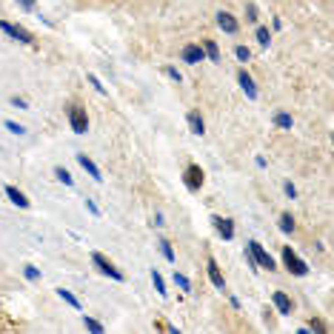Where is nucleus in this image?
Wrapping results in <instances>:
<instances>
[{
	"label": "nucleus",
	"mask_w": 334,
	"mask_h": 334,
	"mask_svg": "<svg viewBox=\"0 0 334 334\" xmlns=\"http://www.w3.org/2000/svg\"><path fill=\"white\" fill-rule=\"evenodd\" d=\"M274 305H277L280 314H291V300H289L286 291H274Z\"/></svg>",
	"instance_id": "obj_12"
},
{
	"label": "nucleus",
	"mask_w": 334,
	"mask_h": 334,
	"mask_svg": "<svg viewBox=\"0 0 334 334\" xmlns=\"http://www.w3.org/2000/svg\"><path fill=\"white\" fill-rule=\"evenodd\" d=\"M211 223H214V229H217V234H220L223 240H232V237H234V226H232V220L217 217V214H214V217H211Z\"/></svg>",
	"instance_id": "obj_7"
},
{
	"label": "nucleus",
	"mask_w": 334,
	"mask_h": 334,
	"mask_svg": "<svg viewBox=\"0 0 334 334\" xmlns=\"http://www.w3.org/2000/svg\"><path fill=\"white\" fill-rule=\"evenodd\" d=\"M6 129L12 131V134H23V131H26L20 123H15V120H6Z\"/></svg>",
	"instance_id": "obj_26"
},
{
	"label": "nucleus",
	"mask_w": 334,
	"mask_h": 334,
	"mask_svg": "<svg viewBox=\"0 0 334 334\" xmlns=\"http://www.w3.org/2000/svg\"><path fill=\"white\" fill-rule=\"evenodd\" d=\"M203 58H206L203 46H186V49H183V60H186V63H200Z\"/></svg>",
	"instance_id": "obj_10"
},
{
	"label": "nucleus",
	"mask_w": 334,
	"mask_h": 334,
	"mask_svg": "<svg viewBox=\"0 0 334 334\" xmlns=\"http://www.w3.org/2000/svg\"><path fill=\"white\" fill-rule=\"evenodd\" d=\"M23 274L29 277V280H37V277H40V271H37L35 266H23Z\"/></svg>",
	"instance_id": "obj_28"
},
{
	"label": "nucleus",
	"mask_w": 334,
	"mask_h": 334,
	"mask_svg": "<svg viewBox=\"0 0 334 334\" xmlns=\"http://www.w3.org/2000/svg\"><path fill=\"white\" fill-rule=\"evenodd\" d=\"M23 3V9H35V0H20Z\"/></svg>",
	"instance_id": "obj_34"
},
{
	"label": "nucleus",
	"mask_w": 334,
	"mask_h": 334,
	"mask_svg": "<svg viewBox=\"0 0 334 334\" xmlns=\"http://www.w3.org/2000/svg\"><path fill=\"white\" fill-rule=\"evenodd\" d=\"M257 40H260V43H263V46H269V40H271V35H269V29H263V26H260V29H257Z\"/></svg>",
	"instance_id": "obj_25"
},
{
	"label": "nucleus",
	"mask_w": 334,
	"mask_h": 334,
	"mask_svg": "<svg viewBox=\"0 0 334 334\" xmlns=\"http://www.w3.org/2000/svg\"><path fill=\"white\" fill-rule=\"evenodd\" d=\"M77 163H80V166H83V169H86V172H89V175H92V177H95V180H97V183H100V180H103V175H100V169H97V166H95V163H92V160H89V157H86V154H77Z\"/></svg>",
	"instance_id": "obj_13"
},
{
	"label": "nucleus",
	"mask_w": 334,
	"mask_h": 334,
	"mask_svg": "<svg viewBox=\"0 0 334 334\" xmlns=\"http://www.w3.org/2000/svg\"><path fill=\"white\" fill-rule=\"evenodd\" d=\"M175 283H177V286H180V289H183V291H189V289H191V283H189V277H186V274H177V271H175Z\"/></svg>",
	"instance_id": "obj_24"
},
{
	"label": "nucleus",
	"mask_w": 334,
	"mask_h": 334,
	"mask_svg": "<svg viewBox=\"0 0 334 334\" xmlns=\"http://www.w3.org/2000/svg\"><path fill=\"white\" fill-rule=\"evenodd\" d=\"M248 255H252V260H255L260 269H269V271L274 269V257H271L269 252L257 243V240H248Z\"/></svg>",
	"instance_id": "obj_1"
},
{
	"label": "nucleus",
	"mask_w": 334,
	"mask_h": 334,
	"mask_svg": "<svg viewBox=\"0 0 334 334\" xmlns=\"http://www.w3.org/2000/svg\"><path fill=\"white\" fill-rule=\"evenodd\" d=\"M152 283H154V291H157L160 297H166L169 291H166V283H163V277H160L157 269H152Z\"/></svg>",
	"instance_id": "obj_16"
},
{
	"label": "nucleus",
	"mask_w": 334,
	"mask_h": 334,
	"mask_svg": "<svg viewBox=\"0 0 334 334\" xmlns=\"http://www.w3.org/2000/svg\"><path fill=\"white\" fill-rule=\"evenodd\" d=\"M280 232H283V234L294 232V220H291V214H283V217H280Z\"/></svg>",
	"instance_id": "obj_20"
},
{
	"label": "nucleus",
	"mask_w": 334,
	"mask_h": 334,
	"mask_svg": "<svg viewBox=\"0 0 334 334\" xmlns=\"http://www.w3.org/2000/svg\"><path fill=\"white\" fill-rule=\"evenodd\" d=\"M206 269H209V277H211V283L217 286V289H223L226 286V280H223V274H220V269H217V263L209 257V263H206Z\"/></svg>",
	"instance_id": "obj_14"
},
{
	"label": "nucleus",
	"mask_w": 334,
	"mask_h": 334,
	"mask_svg": "<svg viewBox=\"0 0 334 334\" xmlns=\"http://www.w3.org/2000/svg\"><path fill=\"white\" fill-rule=\"evenodd\" d=\"M237 80H240V86H243V92H246V95L255 100V97H257V86H255V80H252V74H248L246 69H240Z\"/></svg>",
	"instance_id": "obj_8"
},
{
	"label": "nucleus",
	"mask_w": 334,
	"mask_h": 334,
	"mask_svg": "<svg viewBox=\"0 0 334 334\" xmlns=\"http://www.w3.org/2000/svg\"><path fill=\"white\" fill-rule=\"evenodd\" d=\"M58 294H60V297H63V300H66V303H69V305H72V309H80V300L74 297V294H72V291H69V289H58Z\"/></svg>",
	"instance_id": "obj_17"
},
{
	"label": "nucleus",
	"mask_w": 334,
	"mask_h": 334,
	"mask_svg": "<svg viewBox=\"0 0 334 334\" xmlns=\"http://www.w3.org/2000/svg\"><path fill=\"white\" fill-rule=\"evenodd\" d=\"M189 126H191V131H194V134H203V131H206L203 117L197 115V112H189Z\"/></svg>",
	"instance_id": "obj_15"
},
{
	"label": "nucleus",
	"mask_w": 334,
	"mask_h": 334,
	"mask_svg": "<svg viewBox=\"0 0 334 334\" xmlns=\"http://www.w3.org/2000/svg\"><path fill=\"white\" fill-rule=\"evenodd\" d=\"M0 29L6 32L9 37H15V40H20V43H32V35H29L26 29H20V26H12V23L0 20Z\"/></svg>",
	"instance_id": "obj_5"
},
{
	"label": "nucleus",
	"mask_w": 334,
	"mask_h": 334,
	"mask_svg": "<svg viewBox=\"0 0 334 334\" xmlns=\"http://www.w3.org/2000/svg\"><path fill=\"white\" fill-rule=\"evenodd\" d=\"M6 197H9L15 206H20V209H29V200H26V194H23V191H17L15 186H6Z\"/></svg>",
	"instance_id": "obj_11"
},
{
	"label": "nucleus",
	"mask_w": 334,
	"mask_h": 334,
	"mask_svg": "<svg viewBox=\"0 0 334 334\" xmlns=\"http://www.w3.org/2000/svg\"><path fill=\"white\" fill-rule=\"evenodd\" d=\"M286 194H289L291 200H294V197H297V189H294V186H291V183H286Z\"/></svg>",
	"instance_id": "obj_32"
},
{
	"label": "nucleus",
	"mask_w": 334,
	"mask_h": 334,
	"mask_svg": "<svg viewBox=\"0 0 334 334\" xmlns=\"http://www.w3.org/2000/svg\"><path fill=\"white\" fill-rule=\"evenodd\" d=\"M12 106H17V109H26V100H23V97H12Z\"/></svg>",
	"instance_id": "obj_31"
},
{
	"label": "nucleus",
	"mask_w": 334,
	"mask_h": 334,
	"mask_svg": "<svg viewBox=\"0 0 334 334\" xmlns=\"http://www.w3.org/2000/svg\"><path fill=\"white\" fill-rule=\"evenodd\" d=\"M274 123L280 126V129H291V115H286V112H280V115H274Z\"/></svg>",
	"instance_id": "obj_21"
},
{
	"label": "nucleus",
	"mask_w": 334,
	"mask_h": 334,
	"mask_svg": "<svg viewBox=\"0 0 334 334\" xmlns=\"http://www.w3.org/2000/svg\"><path fill=\"white\" fill-rule=\"evenodd\" d=\"M83 326H86L89 331H97V334L103 331V326H100V323H97V320H92V317H83Z\"/></svg>",
	"instance_id": "obj_23"
},
{
	"label": "nucleus",
	"mask_w": 334,
	"mask_h": 334,
	"mask_svg": "<svg viewBox=\"0 0 334 334\" xmlns=\"http://www.w3.org/2000/svg\"><path fill=\"white\" fill-rule=\"evenodd\" d=\"M217 26L226 32V35H234V32H237V20H234L229 12H220L217 15Z\"/></svg>",
	"instance_id": "obj_9"
},
{
	"label": "nucleus",
	"mask_w": 334,
	"mask_h": 334,
	"mask_svg": "<svg viewBox=\"0 0 334 334\" xmlns=\"http://www.w3.org/2000/svg\"><path fill=\"white\" fill-rule=\"evenodd\" d=\"M86 209H89V211H92V214H100V209H97V206H95V203H92V200H86Z\"/></svg>",
	"instance_id": "obj_33"
},
{
	"label": "nucleus",
	"mask_w": 334,
	"mask_h": 334,
	"mask_svg": "<svg viewBox=\"0 0 334 334\" xmlns=\"http://www.w3.org/2000/svg\"><path fill=\"white\" fill-rule=\"evenodd\" d=\"M92 263H95V266L103 271V274H109L112 280H123V271H120V269H115V266H112V263L106 260L103 255H97V252H95V255H92Z\"/></svg>",
	"instance_id": "obj_4"
},
{
	"label": "nucleus",
	"mask_w": 334,
	"mask_h": 334,
	"mask_svg": "<svg viewBox=\"0 0 334 334\" xmlns=\"http://www.w3.org/2000/svg\"><path fill=\"white\" fill-rule=\"evenodd\" d=\"M160 252H163V257H166L169 263H175V248H172L169 240H160Z\"/></svg>",
	"instance_id": "obj_18"
},
{
	"label": "nucleus",
	"mask_w": 334,
	"mask_h": 334,
	"mask_svg": "<svg viewBox=\"0 0 334 334\" xmlns=\"http://www.w3.org/2000/svg\"><path fill=\"white\" fill-rule=\"evenodd\" d=\"M203 51L209 54L211 60H220V51H217V43H214V40H206V43H203Z\"/></svg>",
	"instance_id": "obj_19"
},
{
	"label": "nucleus",
	"mask_w": 334,
	"mask_h": 334,
	"mask_svg": "<svg viewBox=\"0 0 334 334\" xmlns=\"http://www.w3.org/2000/svg\"><path fill=\"white\" fill-rule=\"evenodd\" d=\"M186 186H189L191 191L200 189V186H203V169L200 166H189L186 169Z\"/></svg>",
	"instance_id": "obj_6"
},
{
	"label": "nucleus",
	"mask_w": 334,
	"mask_h": 334,
	"mask_svg": "<svg viewBox=\"0 0 334 334\" xmlns=\"http://www.w3.org/2000/svg\"><path fill=\"white\" fill-rule=\"evenodd\" d=\"M234 54H237V58H240V60H243V63H246V60H248V58H252V51H248V49H246V46H237V49H234Z\"/></svg>",
	"instance_id": "obj_27"
},
{
	"label": "nucleus",
	"mask_w": 334,
	"mask_h": 334,
	"mask_svg": "<svg viewBox=\"0 0 334 334\" xmlns=\"http://www.w3.org/2000/svg\"><path fill=\"white\" fill-rule=\"evenodd\" d=\"M283 263H286V269H289L291 274H297V277H303L305 271H309V266H305V263L300 260L294 252H291V246H283Z\"/></svg>",
	"instance_id": "obj_3"
},
{
	"label": "nucleus",
	"mask_w": 334,
	"mask_h": 334,
	"mask_svg": "<svg viewBox=\"0 0 334 334\" xmlns=\"http://www.w3.org/2000/svg\"><path fill=\"white\" fill-rule=\"evenodd\" d=\"M89 83H92V86H95L97 92H106V86H100V80H97L95 74H89Z\"/></svg>",
	"instance_id": "obj_29"
},
{
	"label": "nucleus",
	"mask_w": 334,
	"mask_h": 334,
	"mask_svg": "<svg viewBox=\"0 0 334 334\" xmlns=\"http://www.w3.org/2000/svg\"><path fill=\"white\" fill-rule=\"evenodd\" d=\"M54 175H58V180H60V183H66V186H72V183H74V180H72V175H69V172H66L63 166L54 169Z\"/></svg>",
	"instance_id": "obj_22"
},
{
	"label": "nucleus",
	"mask_w": 334,
	"mask_h": 334,
	"mask_svg": "<svg viewBox=\"0 0 334 334\" xmlns=\"http://www.w3.org/2000/svg\"><path fill=\"white\" fill-rule=\"evenodd\" d=\"M166 74H169L172 80H177V83H180V72H177V69H172V66H169V69H166Z\"/></svg>",
	"instance_id": "obj_30"
},
{
	"label": "nucleus",
	"mask_w": 334,
	"mask_h": 334,
	"mask_svg": "<svg viewBox=\"0 0 334 334\" xmlns=\"http://www.w3.org/2000/svg\"><path fill=\"white\" fill-rule=\"evenodd\" d=\"M69 126H72L74 134H86V131H89L86 109H80V106H72V109H69Z\"/></svg>",
	"instance_id": "obj_2"
}]
</instances>
